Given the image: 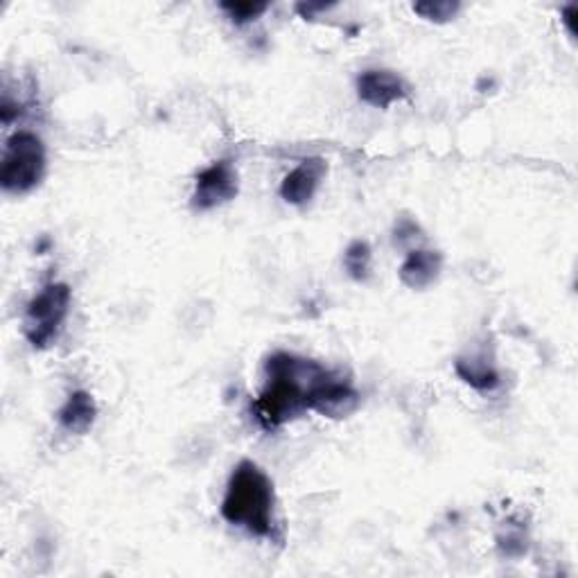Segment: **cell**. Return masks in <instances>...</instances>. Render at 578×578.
<instances>
[{"label":"cell","mask_w":578,"mask_h":578,"mask_svg":"<svg viewBox=\"0 0 578 578\" xmlns=\"http://www.w3.org/2000/svg\"><path fill=\"white\" fill-rule=\"evenodd\" d=\"M332 368L292 353H274L264 362V385L253 402L256 421L264 429H279L308 412L310 393Z\"/></svg>","instance_id":"obj_1"},{"label":"cell","mask_w":578,"mask_h":578,"mask_svg":"<svg viewBox=\"0 0 578 578\" xmlns=\"http://www.w3.org/2000/svg\"><path fill=\"white\" fill-rule=\"evenodd\" d=\"M222 518L256 538L276 535V491L269 474L245 459L231 472L222 499Z\"/></svg>","instance_id":"obj_2"},{"label":"cell","mask_w":578,"mask_h":578,"mask_svg":"<svg viewBox=\"0 0 578 578\" xmlns=\"http://www.w3.org/2000/svg\"><path fill=\"white\" fill-rule=\"evenodd\" d=\"M73 290L66 283H48L34 294L23 315V334L32 349H50L71 315Z\"/></svg>","instance_id":"obj_3"},{"label":"cell","mask_w":578,"mask_h":578,"mask_svg":"<svg viewBox=\"0 0 578 578\" xmlns=\"http://www.w3.org/2000/svg\"><path fill=\"white\" fill-rule=\"evenodd\" d=\"M46 145L37 133L16 131L12 133L3 161H0V186L5 192L23 194L37 188L46 175Z\"/></svg>","instance_id":"obj_4"},{"label":"cell","mask_w":578,"mask_h":578,"mask_svg":"<svg viewBox=\"0 0 578 578\" xmlns=\"http://www.w3.org/2000/svg\"><path fill=\"white\" fill-rule=\"evenodd\" d=\"M359 404H362V396L353 387V382L344 378L339 370H330L310 393L308 412H315L323 418L342 421L355 414L359 410Z\"/></svg>","instance_id":"obj_5"},{"label":"cell","mask_w":578,"mask_h":578,"mask_svg":"<svg viewBox=\"0 0 578 578\" xmlns=\"http://www.w3.org/2000/svg\"><path fill=\"white\" fill-rule=\"evenodd\" d=\"M240 190V181H237V169L228 158L211 163L207 169H201L197 175L194 192H192V209L203 213L213 211L224 203L233 201Z\"/></svg>","instance_id":"obj_6"},{"label":"cell","mask_w":578,"mask_h":578,"mask_svg":"<svg viewBox=\"0 0 578 578\" xmlns=\"http://www.w3.org/2000/svg\"><path fill=\"white\" fill-rule=\"evenodd\" d=\"M357 95L368 107L389 109L396 102H402L410 95L406 82L387 68H370L357 78Z\"/></svg>","instance_id":"obj_7"},{"label":"cell","mask_w":578,"mask_h":578,"mask_svg":"<svg viewBox=\"0 0 578 578\" xmlns=\"http://www.w3.org/2000/svg\"><path fill=\"white\" fill-rule=\"evenodd\" d=\"M328 175V163L321 156L300 161L281 184V197L292 207L310 203Z\"/></svg>","instance_id":"obj_8"},{"label":"cell","mask_w":578,"mask_h":578,"mask_svg":"<svg viewBox=\"0 0 578 578\" xmlns=\"http://www.w3.org/2000/svg\"><path fill=\"white\" fill-rule=\"evenodd\" d=\"M444 269V256L434 249H412L400 264V281L410 290H427Z\"/></svg>","instance_id":"obj_9"},{"label":"cell","mask_w":578,"mask_h":578,"mask_svg":"<svg viewBox=\"0 0 578 578\" xmlns=\"http://www.w3.org/2000/svg\"><path fill=\"white\" fill-rule=\"evenodd\" d=\"M59 425L66 429V432H71V434H86L95 418H97V404H95V398L84 391V389H78L73 391L71 396H68V400L63 402V406L59 410Z\"/></svg>","instance_id":"obj_10"},{"label":"cell","mask_w":578,"mask_h":578,"mask_svg":"<svg viewBox=\"0 0 578 578\" xmlns=\"http://www.w3.org/2000/svg\"><path fill=\"white\" fill-rule=\"evenodd\" d=\"M457 376L477 391H493L499 387L497 368L482 357H463L457 359Z\"/></svg>","instance_id":"obj_11"},{"label":"cell","mask_w":578,"mask_h":578,"mask_svg":"<svg viewBox=\"0 0 578 578\" xmlns=\"http://www.w3.org/2000/svg\"><path fill=\"white\" fill-rule=\"evenodd\" d=\"M370 262H373V251L366 240H355L349 245L344 253V267L349 271V276L357 283L368 281L370 276Z\"/></svg>","instance_id":"obj_12"},{"label":"cell","mask_w":578,"mask_h":578,"mask_svg":"<svg viewBox=\"0 0 578 578\" xmlns=\"http://www.w3.org/2000/svg\"><path fill=\"white\" fill-rule=\"evenodd\" d=\"M461 10V3L457 0H429V3H416L414 12L418 16H423L425 21H434V23H448L452 21Z\"/></svg>","instance_id":"obj_13"},{"label":"cell","mask_w":578,"mask_h":578,"mask_svg":"<svg viewBox=\"0 0 578 578\" xmlns=\"http://www.w3.org/2000/svg\"><path fill=\"white\" fill-rule=\"evenodd\" d=\"M235 25H245V23H251L256 19H260L267 10H269V3H251V0H235V3H222L220 5Z\"/></svg>","instance_id":"obj_14"},{"label":"cell","mask_w":578,"mask_h":578,"mask_svg":"<svg viewBox=\"0 0 578 578\" xmlns=\"http://www.w3.org/2000/svg\"><path fill=\"white\" fill-rule=\"evenodd\" d=\"M393 240L398 247H410V245H418L425 240V233L421 228V224L412 217H400L393 226Z\"/></svg>","instance_id":"obj_15"},{"label":"cell","mask_w":578,"mask_h":578,"mask_svg":"<svg viewBox=\"0 0 578 578\" xmlns=\"http://www.w3.org/2000/svg\"><path fill=\"white\" fill-rule=\"evenodd\" d=\"M576 16H578V5L569 3L563 8V23L567 25V32L571 37H576Z\"/></svg>","instance_id":"obj_16"}]
</instances>
